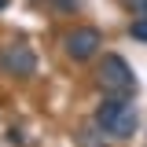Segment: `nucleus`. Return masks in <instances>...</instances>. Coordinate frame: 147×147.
Wrapping results in <instances>:
<instances>
[{
	"mask_svg": "<svg viewBox=\"0 0 147 147\" xmlns=\"http://www.w3.org/2000/svg\"><path fill=\"white\" fill-rule=\"evenodd\" d=\"M96 81H99V88L107 92V96H132L136 92V74H132V66H129L121 55H114V52H107L99 59Z\"/></svg>",
	"mask_w": 147,
	"mask_h": 147,
	"instance_id": "nucleus-2",
	"label": "nucleus"
},
{
	"mask_svg": "<svg viewBox=\"0 0 147 147\" xmlns=\"http://www.w3.org/2000/svg\"><path fill=\"white\" fill-rule=\"evenodd\" d=\"M129 33L136 37V40H144V44H147V15H140V18H136V22L129 26Z\"/></svg>",
	"mask_w": 147,
	"mask_h": 147,
	"instance_id": "nucleus-5",
	"label": "nucleus"
},
{
	"mask_svg": "<svg viewBox=\"0 0 147 147\" xmlns=\"http://www.w3.org/2000/svg\"><path fill=\"white\" fill-rule=\"evenodd\" d=\"M4 7H7V0H0V11H4Z\"/></svg>",
	"mask_w": 147,
	"mask_h": 147,
	"instance_id": "nucleus-7",
	"label": "nucleus"
},
{
	"mask_svg": "<svg viewBox=\"0 0 147 147\" xmlns=\"http://www.w3.org/2000/svg\"><path fill=\"white\" fill-rule=\"evenodd\" d=\"M96 125L107 132L110 140H132V132L140 129V114L129 96H107L96 107Z\"/></svg>",
	"mask_w": 147,
	"mask_h": 147,
	"instance_id": "nucleus-1",
	"label": "nucleus"
},
{
	"mask_svg": "<svg viewBox=\"0 0 147 147\" xmlns=\"http://www.w3.org/2000/svg\"><path fill=\"white\" fill-rule=\"evenodd\" d=\"M99 44H103V33H99L96 26H77V30H70L66 40H63V48H66V55H70L74 63H88L92 55L99 52Z\"/></svg>",
	"mask_w": 147,
	"mask_h": 147,
	"instance_id": "nucleus-3",
	"label": "nucleus"
},
{
	"mask_svg": "<svg viewBox=\"0 0 147 147\" xmlns=\"http://www.w3.org/2000/svg\"><path fill=\"white\" fill-rule=\"evenodd\" d=\"M129 11L132 15H147V0H129Z\"/></svg>",
	"mask_w": 147,
	"mask_h": 147,
	"instance_id": "nucleus-6",
	"label": "nucleus"
},
{
	"mask_svg": "<svg viewBox=\"0 0 147 147\" xmlns=\"http://www.w3.org/2000/svg\"><path fill=\"white\" fill-rule=\"evenodd\" d=\"M0 70L11 74V77H30V74L37 70V55L30 52V44L11 40V44L0 48Z\"/></svg>",
	"mask_w": 147,
	"mask_h": 147,
	"instance_id": "nucleus-4",
	"label": "nucleus"
}]
</instances>
